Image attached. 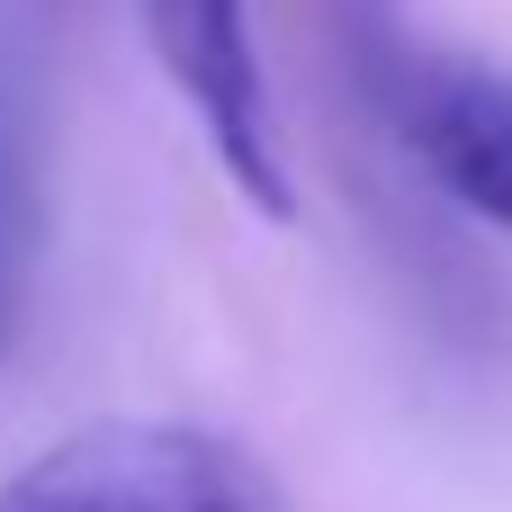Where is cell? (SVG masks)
I'll list each match as a JSON object with an SVG mask.
<instances>
[{
  "label": "cell",
  "instance_id": "6da1fadb",
  "mask_svg": "<svg viewBox=\"0 0 512 512\" xmlns=\"http://www.w3.org/2000/svg\"><path fill=\"white\" fill-rule=\"evenodd\" d=\"M0 512H288V495L243 441L207 423L117 414L9 468Z\"/></svg>",
  "mask_w": 512,
  "mask_h": 512
},
{
  "label": "cell",
  "instance_id": "7a4b0ae2",
  "mask_svg": "<svg viewBox=\"0 0 512 512\" xmlns=\"http://www.w3.org/2000/svg\"><path fill=\"white\" fill-rule=\"evenodd\" d=\"M351 45L396 144L423 162V180L512 234V81L468 54H414L387 0H351Z\"/></svg>",
  "mask_w": 512,
  "mask_h": 512
},
{
  "label": "cell",
  "instance_id": "3957f363",
  "mask_svg": "<svg viewBox=\"0 0 512 512\" xmlns=\"http://www.w3.org/2000/svg\"><path fill=\"white\" fill-rule=\"evenodd\" d=\"M144 36H153L180 108L198 117L207 153L225 162V180L261 216H297V180H288V153H279V108H270L252 0H144Z\"/></svg>",
  "mask_w": 512,
  "mask_h": 512
},
{
  "label": "cell",
  "instance_id": "277c9868",
  "mask_svg": "<svg viewBox=\"0 0 512 512\" xmlns=\"http://www.w3.org/2000/svg\"><path fill=\"white\" fill-rule=\"evenodd\" d=\"M27 297H36V171H27V135L0 81V360L18 351Z\"/></svg>",
  "mask_w": 512,
  "mask_h": 512
}]
</instances>
